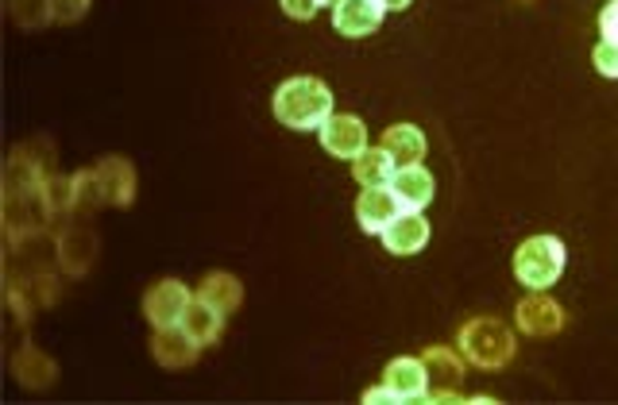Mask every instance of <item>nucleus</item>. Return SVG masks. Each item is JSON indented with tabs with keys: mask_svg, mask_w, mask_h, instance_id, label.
Wrapping results in <instances>:
<instances>
[{
	"mask_svg": "<svg viewBox=\"0 0 618 405\" xmlns=\"http://www.w3.org/2000/svg\"><path fill=\"white\" fill-rule=\"evenodd\" d=\"M275 116L294 132H313L333 116V93L321 78H286L275 90Z\"/></svg>",
	"mask_w": 618,
	"mask_h": 405,
	"instance_id": "f257e3e1",
	"label": "nucleus"
},
{
	"mask_svg": "<svg viewBox=\"0 0 618 405\" xmlns=\"http://www.w3.org/2000/svg\"><path fill=\"white\" fill-rule=\"evenodd\" d=\"M514 347H519L514 332L495 317H476L460 329V356L476 364L479 371H502L514 359Z\"/></svg>",
	"mask_w": 618,
	"mask_h": 405,
	"instance_id": "f03ea898",
	"label": "nucleus"
},
{
	"mask_svg": "<svg viewBox=\"0 0 618 405\" xmlns=\"http://www.w3.org/2000/svg\"><path fill=\"white\" fill-rule=\"evenodd\" d=\"M564 263H569V251L557 236H530L514 251V278L526 289H549L564 274Z\"/></svg>",
	"mask_w": 618,
	"mask_h": 405,
	"instance_id": "7ed1b4c3",
	"label": "nucleus"
},
{
	"mask_svg": "<svg viewBox=\"0 0 618 405\" xmlns=\"http://www.w3.org/2000/svg\"><path fill=\"white\" fill-rule=\"evenodd\" d=\"M193 294L178 278H163L143 294V317H147L155 329H175L182 324L186 309H190Z\"/></svg>",
	"mask_w": 618,
	"mask_h": 405,
	"instance_id": "20e7f679",
	"label": "nucleus"
},
{
	"mask_svg": "<svg viewBox=\"0 0 618 405\" xmlns=\"http://www.w3.org/2000/svg\"><path fill=\"white\" fill-rule=\"evenodd\" d=\"M514 324L534 340L557 336V332L564 329V309H560L545 289H534V294L522 298L519 309H514Z\"/></svg>",
	"mask_w": 618,
	"mask_h": 405,
	"instance_id": "39448f33",
	"label": "nucleus"
},
{
	"mask_svg": "<svg viewBox=\"0 0 618 405\" xmlns=\"http://www.w3.org/2000/svg\"><path fill=\"white\" fill-rule=\"evenodd\" d=\"M318 132H321V147L336 158H356L368 151V128L352 112H333Z\"/></svg>",
	"mask_w": 618,
	"mask_h": 405,
	"instance_id": "423d86ee",
	"label": "nucleus"
},
{
	"mask_svg": "<svg viewBox=\"0 0 618 405\" xmlns=\"http://www.w3.org/2000/svg\"><path fill=\"white\" fill-rule=\"evenodd\" d=\"M421 359H426L429 371V397L433 402H456L460 386H464V359L449 347H429Z\"/></svg>",
	"mask_w": 618,
	"mask_h": 405,
	"instance_id": "0eeeda50",
	"label": "nucleus"
},
{
	"mask_svg": "<svg viewBox=\"0 0 618 405\" xmlns=\"http://www.w3.org/2000/svg\"><path fill=\"white\" fill-rule=\"evenodd\" d=\"M391 193H394V201H399L402 213H421V209L433 201L437 182L421 163H409V166H399V170H394Z\"/></svg>",
	"mask_w": 618,
	"mask_h": 405,
	"instance_id": "6e6552de",
	"label": "nucleus"
},
{
	"mask_svg": "<svg viewBox=\"0 0 618 405\" xmlns=\"http://www.w3.org/2000/svg\"><path fill=\"white\" fill-rule=\"evenodd\" d=\"M387 16L383 0H341L333 9V27L344 39H364V35L379 32Z\"/></svg>",
	"mask_w": 618,
	"mask_h": 405,
	"instance_id": "1a4fd4ad",
	"label": "nucleus"
},
{
	"mask_svg": "<svg viewBox=\"0 0 618 405\" xmlns=\"http://www.w3.org/2000/svg\"><path fill=\"white\" fill-rule=\"evenodd\" d=\"M383 386L391 390L399 402H421V397H429L426 359H414V356L391 359L383 371Z\"/></svg>",
	"mask_w": 618,
	"mask_h": 405,
	"instance_id": "9d476101",
	"label": "nucleus"
},
{
	"mask_svg": "<svg viewBox=\"0 0 618 405\" xmlns=\"http://www.w3.org/2000/svg\"><path fill=\"white\" fill-rule=\"evenodd\" d=\"M198 352H201V344L182 329V324H175V329H159L155 332V340H151V356H155V364L159 367H167V371H182V367H190L193 359H198Z\"/></svg>",
	"mask_w": 618,
	"mask_h": 405,
	"instance_id": "9b49d317",
	"label": "nucleus"
},
{
	"mask_svg": "<svg viewBox=\"0 0 618 405\" xmlns=\"http://www.w3.org/2000/svg\"><path fill=\"white\" fill-rule=\"evenodd\" d=\"M399 213L402 209H399V201H394L391 186H364V193H359V201H356V221L368 236H383V228Z\"/></svg>",
	"mask_w": 618,
	"mask_h": 405,
	"instance_id": "f8f14e48",
	"label": "nucleus"
},
{
	"mask_svg": "<svg viewBox=\"0 0 618 405\" xmlns=\"http://www.w3.org/2000/svg\"><path fill=\"white\" fill-rule=\"evenodd\" d=\"M429 243V221L421 213H399L383 228V248L391 255H418Z\"/></svg>",
	"mask_w": 618,
	"mask_h": 405,
	"instance_id": "ddd939ff",
	"label": "nucleus"
},
{
	"mask_svg": "<svg viewBox=\"0 0 618 405\" xmlns=\"http://www.w3.org/2000/svg\"><path fill=\"white\" fill-rule=\"evenodd\" d=\"M225 317L228 313H221L217 306H210V301H201L198 294H193L190 309H186V317H182V329L190 332L201 347H210V344H217L221 332H225Z\"/></svg>",
	"mask_w": 618,
	"mask_h": 405,
	"instance_id": "4468645a",
	"label": "nucleus"
},
{
	"mask_svg": "<svg viewBox=\"0 0 618 405\" xmlns=\"http://www.w3.org/2000/svg\"><path fill=\"white\" fill-rule=\"evenodd\" d=\"M394 170H399V163H394V155L383 147V143L352 158V174H356L359 186H391Z\"/></svg>",
	"mask_w": 618,
	"mask_h": 405,
	"instance_id": "2eb2a0df",
	"label": "nucleus"
},
{
	"mask_svg": "<svg viewBox=\"0 0 618 405\" xmlns=\"http://www.w3.org/2000/svg\"><path fill=\"white\" fill-rule=\"evenodd\" d=\"M383 147L391 151L399 166L421 163L426 158V135H421L418 124H394L383 132Z\"/></svg>",
	"mask_w": 618,
	"mask_h": 405,
	"instance_id": "dca6fc26",
	"label": "nucleus"
},
{
	"mask_svg": "<svg viewBox=\"0 0 618 405\" xmlns=\"http://www.w3.org/2000/svg\"><path fill=\"white\" fill-rule=\"evenodd\" d=\"M198 298L210 301V306H217L221 313H236V309H240V298H243V286L233 278V274L213 271L210 278L198 286Z\"/></svg>",
	"mask_w": 618,
	"mask_h": 405,
	"instance_id": "f3484780",
	"label": "nucleus"
},
{
	"mask_svg": "<svg viewBox=\"0 0 618 405\" xmlns=\"http://www.w3.org/2000/svg\"><path fill=\"white\" fill-rule=\"evenodd\" d=\"M592 62H595V70H599L603 78H615V82H618V43L599 39V43H595V50H592Z\"/></svg>",
	"mask_w": 618,
	"mask_h": 405,
	"instance_id": "a211bd4d",
	"label": "nucleus"
},
{
	"mask_svg": "<svg viewBox=\"0 0 618 405\" xmlns=\"http://www.w3.org/2000/svg\"><path fill=\"white\" fill-rule=\"evenodd\" d=\"M599 32H603V39L618 43V0H607V4H603V12H599Z\"/></svg>",
	"mask_w": 618,
	"mask_h": 405,
	"instance_id": "6ab92c4d",
	"label": "nucleus"
},
{
	"mask_svg": "<svg viewBox=\"0 0 618 405\" xmlns=\"http://www.w3.org/2000/svg\"><path fill=\"white\" fill-rule=\"evenodd\" d=\"M318 9H321L318 0H283V12L290 20H313L318 16Z\"/></svg>",
	"mask_w": 618,
	"mask_h": 405,
	"instance_id": "aec40b11",
	"label": "nucleus"
},
{
	"mask_svg": "<svg viewBox=\"0 0 618 405\" xmlns=\"http://www.w3.org/2000/svg\"><path fill=\"white\" fill-rule=\"evenodd\" d=\"M364 402H368V405H383V402H399V397H394L387 386H371V390H364Z\"/></svg>",
	"mask_w": 618,
	"mask_h": 405,
	"instance_id": "412c9836",
	"label": "nucleus"
},
{
	"mask_svg": "<svg viewBox=\"0 0 618 405\" xmlns=\"http://www.w3.org/2000/svg\"><path fill=\"white\" fill-rule=\"evenodd\" d=\"M387 4V12H402V9H409V0H383Z\"/></svg>",
	"mask_w": 618,
	"mask_h": 405,
	"instance_id": "4be33fe9",
	"label": "nucleus"
},
{
	"mask_svg": "<svg viewBox=\"0 0 618 405\" xmlns=\"http://www.w3.org/2000/svg\"><path fill=\"white\" fill-rule=\"evenodd\" d=\"M321 9H336V4H341V0H318Z\"/></svg>",
	"mask_w": 618,
	"mask_h": 405,
	"instance_id": "5701e85b",
	"label": "nucleus"
}]
</instances>
